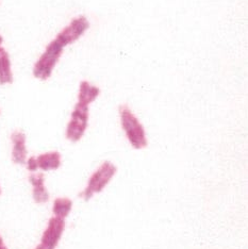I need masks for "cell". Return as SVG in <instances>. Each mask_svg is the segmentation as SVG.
<instances>
[{
    "label": "cell",
    "instance_id": "obj_13",
    "mask_svg": "<svg viewBox=\"0 0 248 249\" xmlns=\"http://www.w3.org/2000/svg\"><path fill=\"white\" fill-rule=\"evenodd\" d=\"M3 41H4L3 36H2L1 35H0V46H3Z\"/></svg>",
    "mask_w": 248,
    "mask_h": 249
},
{
    "label": "cell",
    "instance_id": "obj_10",
    "mask_svg": "<svg viewBox=\"0 0 248 249\" xmlns=\"http://www.w3.org/2000/svg\"><path fill=\"white\" fill-rule=\"evenodd\" d=\"M38 171L52 172L57 171L62 165V155L57 150H52L36 157Z\"/></svg>",
    "mask_w": 248,
    "mask_h": 249
},
{
    "label": "cell",
    "instance_id": "obj_16",
    "mask_svg": "<svg viewBox=\"0 0 248 249\" xmlns=\"http://www.w3.org/2000/svg\"><path fill=\"white\" fill-rule=\"evenodd\" d=\"M0 195H1V186H0Z\"/></svg>",
    "mask_w": 248,
    "mask_h": 249
},
{
    "label": "cell",
    "instance_id": "obj_12",
    "mask_svg": "<svg viewBox=\"0 0 248 249\" xmlns=\"http://www.w3.org/2000/svg\"><path fill=\"white\" fill-rule=\"evenodd\" d=\"M26 168L28 172L32 173H36L38 171V167H37V161H36V157L32 156V157H28V159L25 163Z\"/></svg>",
    "mask_w": 248,
    "mask_h": 249
},
{
    "label": "cell",
    "instance_id": "obj_17",
    "mask_svg": "<svg viewBox=\"0 0 248 249\" xmlns=\"http://www.w3.org/2000/svg\"><path fill=\"white\" fill-rule=\"evenodd\" d=\"M0 113H1V111H0Z\"/></svg>",
    "mask_w": 248,
    "mask_h": 249
},
{
    "label": "cell",
    "instance_id": "obj_3",
    "mask_svg": "<svg viewBox=\"0 0 248 249\" xmlns=\"http://www.w3.org/2000/svg\"><path fill=\"white\" fill-rule=\"evenodd\" d=\"M116 173L117 167L113 162L104 161L89 178L87 186L80 193V197L86 201L91 200L94 195L101 193L110 184Z\"/></svg>",
    "mask_w": 248,
    "mask_h": 249
},
{
    "label": "cell",
    "instance_id": "obj_9",
    "mask_svg": "<svg viewBox=\"0 0 248 249\" xmlns=\"http://www.w3.org/2000/svg\"><path fill=\"white\" fill-rule=\"evenodd\" d=\"M14 82V72L11 55L3 46H0V86H10Z\"/></svg>",
    "mask_w": 248,
    "mask_h": 249
},
{
    "label": "cell",
    "instance_id": "obj_15",
    "mask_svg": "<svg viewBox=\"0 0 248 249\" xmlns=\"http://www.w3.org/2000/svg\"><path fill=\"white\" fill-rule=\"evenodd\" d=\"M0 249H8V247L3 244L2 246H0Z\"/></svg>",
    "mask_w": 248,
    "mask_h": 249
},
{
    "label": "cell",
    "instance_id": "obj_14",
    "mask_svg": "<svg viewBox=\"0 0 248 249\" xmlns=\"http://www.w3.org/2000/svg\"><path fill=\"white\" fill-rule=\"evenodd\" d=\"M3 245V240H2V237L0 236V246H2Z\"/></svg>",
    "mask_w": 248,
    "mask_h": 249
},
{
    "label": "cell",
    "instance_id": "obj_5",
    "mask_svg": "<svg viewBox=\"0 0 248 249\" xmlns=\"http://www.w3.org/2000/svg\"><path fill=\"white\" fill-rule=\"evenodd\" d=\"M65 219L53 216L48 220L47 227L44 230L41 243L35 249H55L65 231Z\"/></svg>",
    "mask_w": 248,
    "mask_h": 249
},
{
    "label": "cell",
    "instance_id": "obj_7",
    "mask_svg": "<svg viewBox=\"0 0 248 249\" xmlns=\"http://www.w3.org/2000/svg\"><path fill=\"white\" fill-rule=\"evenodd\" d=\"M100 94L101 89L97 84H94L91 81L87 80V79H83L79 83L78 87L77 101L80 104L91 107V105L99 98Z\"/></svg>",
    "mask_w": 248,
    "mask_h": 249
},
{
    "label": "cell",
    "instance_id": "obj_8",
    "mask_svg": "<svg viewBox=\"0 0 248 249\" xmlns=\"http://www.w3.org/2000/svg\"><path fill=\"white\" fill-rule=\"evenodd\" d=\"M29 182L32 185V198L35 203L42 205L49 200V192L45 185V176L43 173H32L29 176Z\"/></svg>",
    "mask_w": 248,
    "mask_h": 249
},
{
    "label": "cell",
    "instance_id": "obj_1",
    "mask_svg": "<svg viewBox=\"0 0 248 249\" xmlns=\"http://www.w3.org/2000/svg\"><path fill=\"white\" fill-rule=\"evenodd\" d=\"M70 44L62 37L59 33L50 39L49 43L45 46L43 53L32 66V76L39 81H47L53 77L58 64L65 53V48Z\"/></svg>",
    "mask_w": 248,
    "mask_h": 249
},
{
    "label": "cell",
    "instance_id": "obj_6",
    "mask_svg": "<svg viewBox=\"0 0 248 249\" xmlns=\"http://www.w3.org/2000/svg\"><path fill=\"white\" fill-rule=\"evenodd\" d=\"M11 143H12V151L11 158L12 162L18 165H25L28 159V148H27V137L21 130H14L11 133Z\"/></svg>",
    "mask_w": 248,
    "mask_h": 249
},
{
    "label": "cell",
    "instance_id": "obj_4",
    "mask_svg": "<svg viewBox=\"0 0 248 249\" xmlns=\"http://www.w3.org/2000/svg\"><path fill=\"white\" fill-rule=\"evenodd\" d=\"M89 124V106L76 101L66 124L65 139L71 143H78L86 135Z\"/></svg>",
    "mask_w": 248,
    "mask_h": 249
},
{
    "label": "cell",
    "instance_id": "obj_11",
    "mask_svg": "<svg viewBox=\"0 0 248 249\" xmlns=\"http://www.w3.org/2000/svg\"><path fill=\"white\" fill-rule=\"evenodd\" d=\"M72 210V201L67 197H58L53 205V216L65 219Z\"/></svg>",
    "mask_w": 248,
    "mask_h": 249
},
{
    "label": "cell",
    "instance_id": "obj_2",
    "mask_svg": "<svg viewBox=\"0 0 248 249\" xmlns=\"http://www.w3.org/2000/svg\"><path fill=\"white\" fill-rule=\"evenodd\" d=\"M120 124L125 137L133 149L143 150L147 148L148 138L147 132L140 118L128 105L124 104L118 107Z\"/></svg>",
    "mask_w": 248,
    "mask_h": 249
}]
</instances>
